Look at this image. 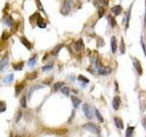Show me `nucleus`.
I'll use <instances>...</instances> for the list:
<instances>
[{
    "label": "nucleus",
    "instance_id": "nucleus-1",
    "mask_svg": "<svg viewBox=\"0 0 146 137\" xmlns=\"http://www.w3.org/2000/svg\"><path fill=\"white\" fill-rule=\"evenodd\" d=\"M72 4H73L72 0H65V1L63 2L61 9H60V13H61L62 15H64V16L69 15L70 12L71 8H72Z\"/></svg>",
    "mask_w": 146,
    "mask_h": 137
},
{
    "label": "nucleus",
    "instance_id": "nucleus-2",
    "mask_svg": "<svg viewBox=\"0 0 146 137\" xmlns=\"http://www.w3.org/2000/svg\"><path fill=\"white\" fill-rule=\"evenodd\" d=\"M82 109H83V112L88 119H92L93 118V112H92V109L90 108V106L89 104H84Z\"/></svg>",
    "mask_w": 146,
    "mask_h": 137
},
{
    "label": "nucleus",
    "instance_id": "nucleus-3",
    "mask_svg": "<svg viewBox=\"0 0 146 137\" xmlns=\"http://www.w3.org/2000/svg\"><path fill=\"white\" fill-rule=\"evenodd\" d=\"M84 128H86L87 130H89L90 132L97 133V134H99L100 132V128H99L98 126H96L95 124H93V123H87V124L84 125Z\"/></svg>",
    "mask_w": 146,
    "mask_h": 137
},
{
    "label": "nucleus",
    "instance_id": "nucleus-4",
    "mask_svg": "<svg viewBox=\"0 0 146 137\" xmlns=\"http://www.w3.org/2000/svg\"><path fill=\"white\" fill-rule=\"evenodd\" d=\"M99 74L100 75H108L111 72V69L110 67H100L99 69Z\"/></svg>",
    "mask_w": 146,
    "mask_h": 137
},
{
    "label": "nucleus",
    "instance_id": "nucleus-5",
    "mask_svg": "<svg viewBox=\"0 0 146 137\" xmlns=\"http://www.w3.org/2000/svg\"><path fill=\"white\" fill-rule=\"evenodd\" d=\"M20 41H21V43H22V44H23V45L25 46L26 48L28 49V50H31V49H32V44L29 42L28 39H27V37H21Z\"/></svg>",
    "mask_w": 146,
    "mask_h": 137
},
{
    "label": "nucleus",
    "instance_id": "nucleus-6",
    "mask_svg": "<svg viewBox=\"0 0 146 137\" xmlns=\"http://www.w3.org/2000/svg\"><path fill=\"white\" fill-rule=\"evenodd\" d=\"M37 24H38V28H40V29H45L47 27V23L45 22L44 18H43L41 16H39V17L37 18Z\"/></svg>",
    "mask_w": 146,
    "mask_h": 137
},
{
    "label": "nucleus",
    "instance_id": "nucleus-7",
    "mask_svg": "<svg viewBox=\"0 0 146 137\" xmlns=\"http://www.w3.org/2000/svg\"><path fill=\"white\" fill-rule=\"evenodd\" d=\"M7 64H8V58H7V56L3 57V58H2L1 61H0V70H1V71L4 70L5 68L7 66Z\"/></svg>",
    "mask_w": 146,
    "mask_h": 137
},
{
    "label": "nucleus",
    "instance_id": "nucleus-8",
    "mask_svg": "<svg viewBox=\"0 0 146 137\" xmlns=\"http://www.w3.org/2000/svg\"><path fill=\"white\" fill-rule=\"evenodd\" d=\"M84 49V43L82 39H79L78 41L75 43V50L76 51H80Z\"/></svg>",
    "mask_w": 146,
    "mask_h": 137
},
{
    "label": "nucleus",
    "instance_id": "nucleus-9",
    "mask_svg": "<svg viewBox=\"0 0 146 137\" xmlns=\"http://www.w3.org/2000/svg\"><path fill=\"white\" fill-rule=\"evenodd\" d=\"M120 104H121V99H120V97H115L114 99H113V101H112V106H113V109L114 110H118L119 107H120Z\"/></svg>",
    "mask_w": 146,
    "mask_h": 137
},
{
    "label": "nucleus",
    "instance_id": "nucleus-10",
    "mask_svg": "<svg viewBox=\"0 0 146 137\" xmlns=\"http://www.w3.org/2000/svg\"><path fill=\"white\" fill-rule=\"evenodd\" d=\"M111 51H112V53H115L117 50V40L115 37H111Z\"/></svg>",
    "mask_w": 146,
    "mask_h": 137
},
{
    "label": "nucleus",
    "instance_id": "nucleus-11",
    "mask_svg": "<svg viewBox=\"0 0 146 137\" xmlns=\"http://www.w3.org/2000/svg\"><path fill=\"white\" fill-rule=\"evenodd\" d=\"M121 11H122V7H121V6H120V5L115 6V7H113L112 8H111V12H112L114 15H116V16L120 15L121 13Z\"/></svg>",
    "mask_w": 146,
    "mask_h": 137
},
{
    "label": "nucleus",
    "instance_id": "nucleus-12",
    "mask_svg": "<svg viewBox=\"0 0 146 137\" xmlns=\"http://www.w3.org/2000/svg\"><path fill=\"white\" fill-rule=\"evenodd\" d=\"M71 101H72V103H73L74 108H78L79 103H80V100L78 97H76V96H71Z\"/></svg>",
    "mask_w": 146,
    "mask_h": 137
},
{
    "label": "nucleus",
    "instance_id": "nucleus-13",
    "mask_svg": "<svg viewBox=\"0 0 146 137\" xmlns=\"http://www.w3.org/2000/svg\"><path fill=\"white\" fill-rule=\"evenodd\" d=\"M114 122H115V124H116L117 128L119 129H123V123H122V120L118 118V117H115L114 118Z\"/></svg>",
    "mask_w": 146,
    "mask_h": 137
},
{
    "label": "nucleus",
    "instance_id": "nucleus-14",
    "mask_svg": "<svg viewBox=\"0 0 146 137\" xmlns=\"http://www.w3.org/2000/svg\"><path fill=\"white\" fill-rule=\"evenodd\" d=\"M24 61H20V62L17 63V64H14L13 65V68L15 71H22L23 68H24Z\"/></svg>",
    "mask_w": 146,
    "mask_h": 137
},
{
    "label": "nucleus",
    "instance_id": "nucleus-15",
    "mask_svg": "<svg viewBox=\"0 0 146 137\" xmlns=\"http://www.w3.org/2000/svg\"><path fill=\"white\" fill-rule=\"evenodd\" d=\"M14 79V75L13 74H9L7 75L6 78L4 79V83L5 84H9V83L12 82V80Z\"/></svg>",
    "mask_w": 146,
    "mask_h": 137
},
{
    "label": "nucleus",
    "instance_id": "nucleus-16",
    "mask_svg": "<svg viewBox=\"0 0 146 137\" xmlns=\"http://www.w3.org/2000/svg\"><path fill=\"white\" fill-rule=\"evenodd\" d=\"M38 77V72L35 71V72H31V73H28L27 75V79L28 80H33L34 79H36Z\"/></svg>",
    "mask_w": 146,
    "mask_h": 137
},
{
    "label": "nucleus",
    "instance_id": "nucleus-17",
    "mask_svg": "<svg viewBox=\"0 0 146 137\" xmlns=\"http://www.w3.org/2000/svg\"><path fill=\"white\" fill-rule=\"evenodd\" d=\"M134 65H135V67H136V69H137V71H138V73L140 75H142V67H141V64H140V62L138 61V60H134Z\"/></svg>",
    "mask_w": 146,
    "mask_h": 137
},
{
    "label": "nucleus",
    "instance_id": "nucleus-18",
    "mask_svg": "<svg viewBox=\"0 0 146 137\" xmlns=\"http://www.w3.org/2000/svg\"><path fill=\"white\" fill-rule=\"evenodd\" d=\"M62 48H63V44H59V45L56 46L54 49L52 50V54H53V55H57L58 52H59V50H61Z\"/></svg>",
    "mask_w": 146,
    "mask_h": 137
},
{
    "label": "nucleus",
    "instance_id": "nucleus-19",
    "mask_svg": "<svg viewBox=\"0 0 146 137\" xmlns=\"http://www.w3.org/2000/svg\"><path fill=\"white\" fill-rule=\"evenodd\" d=\"M133 131H134V127L132 126H129L127 130H126V137H132V133H133Z\"/></svg>",
    "mask_w": 146,
    "mask_h": 137
},
{
    "label": "nucleus",
    "instance_id": "nucleus-20",
    "mask_svg": "<svg viewBox=\"0 0 146 137\" xmlns=\"http://www.w3.org/2000/svg\"><path fill=\"white\" fill-rule=\"evenodd\" d=\"M23 88H24V83L17 84V86H16V94H17V95H18V94L20 93L21 91L23 90Z\"/></svg>",
    "mask_w": 146,
    "mask_h": 137
},
{
    "label": "nucleus",
    "instance_id": "nucleus-21",
    "mask_svg": "<svg viewBox=\"0 0 146 137\" xmlns=\"http://www.w3.org/2000/svg\"><path fill=\"white\" fill-rule=\"evenodd\" d=\"M37 56H35V57H32V58H30L28 60V66L29 67H33L36 65V63H37Z\"/></svg>",
    "mask_w": 146,
    "mask_h": 137
},
{
    "label": "nucleus",
    "instance_id": "nucleus-22",
    "mask_svg": "<svg viewBox=\"0 0 146 137\" xmlns=\"http://www.w3.org/2000/svg\"><path fill=\"white\" fill-rule=\"evenodd\" d=\"M13 17H11V16H8V17H7V19H6V24L7 26H9V27H12L13 25H14V22H13Z\"/></svg>",
    "mask_w": 146,
    "mask_h": 137
},
{
    "label": "nucleus",
    "instance_id": "nucleus-23",
    "mask_svg": "<svg viewBox=\"0 0 146 137\" xmlns=\"http://www.w3.org/2000/svg\"><path fill=\"white\" fill-rule=\"evenodd\" d=\"M64 85V82L63 81H58L54 84V90L55 91H58V89H61Z\"/></svg>",
    "mask_w": 146,
    "mask_h": 137
},
{
    "label": "nucleus",
    "instance_id": "nucleus-24",
    "mask_svg": "<svg viewBox=\"0 0 146 137\" xmlns=\"http://www.w3.org/2000/svg\"><path fill=\"white\" fill-rule=\"evenodd\" d=\"M20 105L22 108H27V98H26V96H23L20 99Z\"/></svg>",
    "mask_w": 146,
    "mask_h": 137
},
{
    "label": "nucleus",
    "instance_id": "nucleus-25",
    "mask_svg": "<svg viewBox=\"0 0 146 137\" xmlns=\"http://www.w3.org/2000/svg\"><path fill=\"white\" fill-rule=\"evenodd\" d=\"M41 88H43L42 86H40V85H36V86H34V87L31 88V90L29 91V98L31 97V95H32V93H33L34 91H36V90H38V89H41Z\"/></svg>",
    "mask_w": 146,
    "mask_h": 137
},
{
    "label": "nucleus",
    "instance_id": "nucleus-26",
    "mask_svg": "<svg viewBox=\"0 0 146 137\" xmlns=\"http://www.w3.org/2000/svg\"><path fill=\"white\" fill-rule=\"evenodd\" d=\"M78 79H79V81H83L85 83H89V79L86 78V77H84L83 75H79V77H78Z\"/></svg>",
    "mask_w": 146,
    "mask_h": 137
},
{
    "label": "nucleus",
    "instance_id": "nucleus-27",
    "mask_svg": "<svg viewBox=\"0 0 146 137\" xmlns=\"http://www.w3.org/2000/svg\"><path fill=\"white\" fill-rule=\"evenodd\" d=\"M7 110V105L5 101H0V112H3Z\"/></svg>",
    "mask_w": 146,
    "mask_h": 137
},
{
    "label": "nucleus",
    "instance_id": "nucleus-28",
    "mask_svg": "<svg viewBox=\"0 0 146 137\" xmlns=\"http://www.w3.org/2000/svg\"><path fill=\"white\" fill-rule=\"evenodd\" d=\"M52 68H53V64H52V63H50V64H49V65H46V66L43 67V68H42V71H50Z\"/></svg>",
    "mask_w": 146,
    "mask_h": 137
},
{
    "label": "nucleus",
    "instance_id": "nucleus-29",
    "mask_svg": "<svg viewBox=\"0 0 146 137\" xmlns=\"http://www.w3.org/2000/svg\"><path fill=\"white\" fill-rule=\"evenodd\" d=\"M35 2H36V5H37L38 8L39 9V10H41V11H44V8H43V5L41 4V2H40L39 0H35Z\"/></svg>",
    "mask_w": 146,
    "mask_h": 137
},
{
    "label": "nucleus",
    "instance_id": "nucleus-30",
    "mask_svg": "<svg viewBox=\"0 0 146 137\" xmlns=\"http://www.w3.org/2000/svg\"><path fill=\"white\" fill-rule=\"evenodd\" d=\"M61 91H62L63 93L65 94L66 96H69L70 95V88L68 87H64V88H61Z\"/></svg>",
    "mask_w": 146,
    "mask_h": 137
},
{
    "label": "nucleus",
    "instance_id": "nucleus-31",
    "mask_svg": "<svg viewBox=\"0 0 146 137\" xmlns=\"http://www.w3.org/2000/svg\"><path fill=\"white\" fill-rule=\"evenodd\" d=\"M121 52L123 54L125 52V46H124V42H123V38L121 37Z\"/></svg>",
    "mask_w": 146,
    "mask_h": 137
},
{
    "label": "nucleus",
    "instance_id": "nucleus-32",
    "mask_svg": "<svg viewBox=\"0 0 146 137\" xmlns=\"http://www.w3.org/2000/svg\"><path fill=\"white\" fill-rule=\"evenodd\" d=\"M95 113H96L97 115V118H98V120L100 121V123H102L103 122V118H102V116H101V114L100 113V112L98 111V110H95Z\"/></svg>",
    "mask_w": 146,
    "mask_h": 137
},
{
    "label": "nucleus",
    "instance_id": "nucleus-33",
    "mask_svg": "<svg viewBox=\"0 0 146 137\" xmlns=\"http://www.w3.org/2000/svg\"><path fill=\"white\" fill-rule=\"evenodd\" d=\"M9 37H10V34L7 33V31L3 32V34H2V39H3V40H7Z\"/></svg>",
    "mask_w": 146,
    "mask_h": 137
},
{
    "label": "nucleus",
    "instance_id": "nucleus-34",
    "mask_svg": "<svg viewBox=\"0 0 146 137\" xmlns=\"http://www.w3.org/2000/svg\"><path fill=\"white\" fill-rule=\"evenodd\" d=\"M105 13V10L104 8H102V7H100L99 8V17H101L103 15H104Z\"/></svg>",
    "mask_w": 146,
    "mask_h": 137
},
{
    "label": "nucleus",
    "instance_id": "nucleus-35",
    "mask_svg": "<svg viewBox=\"0 0 146 137\" xmlns=\"http://www.w3.org/2000/svg\"><path fill=\"white\" fill-rule=\"evenodd\" d=\"M109 18H110V20H111V27H115V25H116V21H115V19H114L112 17H110Z\"/></svg>",
    "mask_w": 146,
    "mask_h": 137
},
{
    "label": "nucleus",
    "instance_id": "nucleus-36",
    "mask_svg": "<svg viewBox=\"0 0 146 137\" xmlns=\"http://www.w3.org/2000/svg\"><path fill=\"white\" fill-rule=\"evenodd\" d=\"M130 12H131V10H129V12L127 14V22H126V28H128V26H129V21H130Z\"/></svg>",
    "mask_w": 146,
    "mask_h": 137
},
{
    "label": "nucleus",
    "instance_id": "nucleus-37",
    "mask_svg": "<svg viewBox=\"0 0 146 137\" xmlns=\"http://www.w3.org/2000/svg\"><path fill=\"white\" fill-rule=\"evenodd\" d=\"M20 118H21V112H17V118H16V122H17V123H18V121L20 120Z\"/></svg>",
    "mask_w": 146,
    "mask_h": 137
},
{
    "label": "nucleus",
    "instance_id": "nucleus-38",
    "mask_svg": "<svg viewBox=\"0 0 146 137\" xmlns=\"http://www.w3.org/2000/svg\"><path fill=\"white\" fill-rule=\"evenodd\" d=\"M141 42H142V49H143V51H144V54L146 55V50H145V46H144V43H143V39L142 38V40H141Z\"/></svg>",
    "mask_w": 146,
    "mask_h": 137
},
{
    "label": "nucleus",
    "instance_id": "nucleus-39",
    "mask_svg": "<svg viewBox=\"0 0 146 137\" xmlns=\"http://www.w3.org/2000/svg\"><path fill=\"white\" fill-rule=\"evenodd\" d=\"M99 1H100V2L103 5H105V6H108V0H99Z\"/></svg>",
    "mask_w": 146,
    "mask_h": 137
},
{
    "label": "nucleus",
    "instance_id": "nucleus-40",
    "mask_svg": "<svg viewBox=\"0 0 146 137\" xmlns=\"http://www.w3.org/2000/svg\"><path fill=\"white\" fill-rule=\"evenodd\" d=\"M142 123H143V126L146 128V118H144V119L142 120Z\"/></svg>",
    "mask_w": 146,
    "mask_h": 137
}]
</instances>
